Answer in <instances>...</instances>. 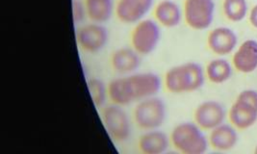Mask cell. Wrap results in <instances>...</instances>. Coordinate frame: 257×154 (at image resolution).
<instances>
[{"instance_id": "cell-6", "label": "cell", "mask_w": 257, "mask_h": 154, "mask_svg": "<svg viewBox=\"0 0 257 154\" xmlns=\"http://www.w3.org/2000/svg\"><path fill=\"white\" fill-rule=\"evenodd\" d=\"M161 40V25L155 20L144 19L134 24L130 34L131 47L142 56L150 55L158 47Z\"/></svg>"}, {"instance_id": "cell-16", "label": "cell", "mask_w": 257, "mask_h": 154, "mask_svg": "<svg viewBox=\"0 0 257 154\" xmlns=\"http://www.w3.org/2000/svg\"><path fill=\"white\" fill-rule=\"evenodd\" d=\"M87 17L91 22L105 24L115 14V0H84Z\"/></svg>"}, {"instance_id": "cell-14", "label": "cell", "mask_w": 257, "mask_h": 154, "mask_svg": "<svg viewBox=\"0 0 257 154\" xmlns=\"http://www.w3.org/2000/svg\"><path fill=\"white\" fill-rule=\"evenodd\" d=\"M207 42L214 53L218 55H226L236 47L237 38L229 28L219 27L211 31Z\"/></svg>"}, {"instance_id": "cell-24", "label": "cell", "mask_w": 257, "mask_h": 154, "mask_svg": "<svg viewBox=\"0 0 257 154\" xmlns=\"http://www.w3.org/2000/svg\"><path fill=\"white\" fill-rule=\"evenodd\" d=\"M249 20H250V23L251 24L256 27L257 28V5L251 10L250 12V17H249Z\"/></svg>"}, {"instance_id": "cell-9", "label": "cell", "mask_w": 257, "mask_h": 154, "mask_svg": "<svg viewBox=\"0 0 257 154\" xmlns=\"http://www.w3.org/2000/svg\"><path fill=\"white\" fill-rule=\"evenodd\" d=\"M154 0H117L115 15L117 20L125 24H136L150 13Z\"/></svg>"}, {"instance_id": "cell-11", "label": "cell", "mask_w": 257, "mask_h": 154, "mask_svg": "<svg viewBox=\"0 0 257 154\" xmlns=\"http://www.w3.org/2000/svg\"><path fill=\"white\" fill-rule=\"evenodd\" d=\"M225 117L223 107L217 101H204L197 107L194 118L200 128L212 130L222 124Z\"/></svg>"}, {"instance_id": "cell-15", "label": "cell", "mask_w": 257, "mask_h": 154, "mask_svg": "<svg viewBox=\"0 0 257 154\" xmlns=\"http://www.w3.org/2000/svg\"><path fill=\"white\" fill-rule=\"evenodd\" d=\"M233 63L235 68L242 72H251L257 67V43L248 40L240 47L234 54Z\"/></svg>"}, {"instance_id": "cell-7", "label": "cell", "mask_w": 257, "mask_h": 154, "mask_svg": "<svg viewBox=\"0 0 257 154\" xmlns=\"http://www.w3.org/2000/svg\"><path fill=\"white\" fill-rule=\"evenodd\" d=\"M109 30L103 24L91 22L76 31V42L83 51L94 54L100 52L109 43Z\"/></svg>"}, {"instance_id": "cell-4", "label": "cell", "mask_w": 257, "mask_h": 154, "mask_svg": "<svg viewBox=\"0 0 257 154\" xmlns=\"http://www.w3.org/2000/svg\"><path fill=\"white\" fill-rule=\"evenodd\" d=\"M167 119V105L157 95L142 99L133 111L135 124L142 130L159 129Z\"/></svg>"}, {"instance_id": "cell-22", "label": "cell", "mask_w": 257, "mask_h": 154, "mask_svg": "<svg viewBox=\"0 0 257 154\" xmlns=\"http://www.w3.org/2000/svg\"><path fill=\"white\" fill-rule=\"evenodd\" d=\"M87 17L84 0H72V18L75 24H81Z\"/></svg>"}, {"instance_id": "cell-25", "label": "cell", "mask_w": 257, "mask_h": 154, "mask_svg": "<svg viewBox=\"0 0 257 154\" xmlns=\"http://www.w3.org/2000/svg\"><path fill=\"white\" fill-rule=\"evenodd\" d=\"M255 153H257V147H256V149H255Z\"/></svg>"}, {"instance_id": "cell-12", "label": "cell", "mask_w": 257, "mask_h": 154, "mask_svg": "<svg viewBox=\"0 0 257 154\" xmlns=\"http://www.w3.org/2000/svg\"><path fill=\"white\" fill-rule=\"evenodd\" d=\"M171 143L170 136L159 129L145 131L138 140V148L144 154L165 153Z\"/></svg>"}, {"instance_id": "cell-8", "label": "cell", "mask_w": 257, "mask_h": 154, "mask_svg": "<svg viewBox=\"0 0 257 154\" xmlns=\"http://www.w3.org/2000/svg\"><path fill=\"white\" fill-rule=\"evenodd\" d=\"M215 11L213 0H185L183 16L188 25L196 30L210 26Z\"/></svg>"}, {"instance_id": "cell-13", "label": "cell", "mask_w": 257, "mask_h": 154, "mask_svg": "<svg viewBox=\"0 0 257 154\" xmlns=\"http://www.w3.org/2000/svg\"><path fill=\"white\" fill-rule=\"evenodd\" d=\"M154 20L161 26L174 28L182 20V10L174 0H160L153 8Z\"/></svg>"}, {"instance_id": "cell-3", "label": "cell", "mask_w": 257, "mask_h": 154, "mask_svg": "<svg viewBox=\"0 0 257 154\" xmlns=\"http://www.w3.org/2000/svg\"><path fill=\"white\" fill-rule=\"evenodd\" d=\"M171 143L177 151L184 154H201L206 151L208 142L197 123L181 122L170 135Z\"/></svg>"}, {"instance_id": "cell-5", "label": "cell", "mask_w": 257, "mask_h": 154, "mask_svg": "<svg viewBox=\"0 0 257 154\" xmlns=\"http://www.w3.org/2000/svg\"><path fill=\"white\" fill-rule=\"evenodd\" d=\"M101 120L107 134L115 142H127L132 135V124L124 107L115 103L101 109Z\"/></svg>"}, {"instance_id": "cell-19", "label": "cell", "mask_w": 257, "mask_h": 154, "mask_svg": "<svg viewBox=\"0 0 257 154\" xmlns=\"http://www.w3.org/2000/svg\"><path fill=\"white\" fill-rule=\"evenodd\" d=\"M206 74L211 82L221 84L230 77L231 67L226 60H213L206 67Z\"/></svg>"}, {"instance_id": "cell-2", "label": "cell", "mask_w": 257, "mask_h": 154, "mask_svg": "<svg viewBox=\"0 0 257 154\" xmlns=\"http://www.w3.org/2000/svg\"><path fill=\"white\" fill-rule=\"evenodd\" d=\"M204 83V72L199 64L187 62L166 71L164 86L172 94H184L199 90Z\"/></svg>"}, {"instance_id": "cell-20", "label": "cell", "mask_w": 257, "mask_h": 154, "mask_svg": "<svg viewBox=\"0 0 257 154\" xmlns=\"http://www.w3.org/2000/svg\"><path fill=\"white\" fill-rule=\"evenodd\" d=\"M87 86L94 106L101 110L107 104V100L109 99L108 85H106L101 79L93 77L87 81Z\"/></svg>"}, {"instance_id": "cell-21", "label": "cell", "mask_w": 257, "mask_h": 154, "mask_svg": "<svg viewBox=\"0 0 257 154\" xmlns=\"http://www.w3.org/2000/svg\"><path fill=\"white\" fill-rule=\"evenodd\" d=\"M223 12L232 22H239L245 18L246 3L245 0H224Z\"/></svg>"}, {"instance_id": "cell-17", "label": "cell", "mask_w": 257, "mask_h": 154, "mask_svg": "<svg viewBox=\"0 0 257 154\" xmlns=\"http://www.w3.org/2000/svg\"><path fill=\"white\" fill-rule=\"evenodd\" d=\"M229 118L236 127L245 129L256 121L257 110L243 101L237 100L230 109Z\"/></svg>"}, {"instance_id": "cell-1", "label": "cell", "mask_w": 257, "mask_h": 154, "mask_svg": "<svg viewBox=\"0 0 257 154\" xmlns=\"http://www.w3.org/2000/svg\"><path fill=\"white\" fill-rule=\"evenodd\" d=\"M161 88L162 80L158 74L137 71L111 80L108 84V95L112 103L125 107L157 95Z\"/></svg>"}, {"instance_id": "cell-10", "label": "cell", "mask_w": 257, "mask_h": 154, "mask_svg": "<svg viewBox=\"0 0 257 154\" xmlns=\"http://www.w3.org/2000/svg\"><path fill=\"white\" fill-rule=\"evenodd\" d=\"M110 64L115 71L119 75H128L137 72L142 65V55L132 47H123L114 50Z\"/></svg>"}, {"instance_id": "cell-18", "label": "cell", "mask_w": 257, "mask_h": 154, "mask_svg": "<svg viewBox=\"0 0 257 154\" xmlns=\"http://www.w3.org/2000/svg\"><path fill=\"white\" fill-rule=\"evenodd\" d=\"M237 142V134L232 127L227 124H221L210 134V144L218 150H228Z\"/></svg>"}, {"instance_id": "cell-23", "label": "cell", "mask_w": 257, "mask_h": 154, "mask_svg": "<svg viewBox=\"0 0 257 154\" xmlns=\"http://www.w3.org/2000/svg\"><path fill=\"white\" fill-rule=\"evenodd\" d=\"M237 100L243 101L257 110V92L255 91H251V90L244 91L239 95Z\"/></svg>"}]
</instances>
